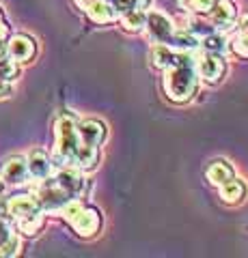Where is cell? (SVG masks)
<instances>
[{
  "instance_id": "1",
  "label": "cell",
  "mask_w": 248,
  "mask_h": 258,
  "mask_svg": "<svg viewBox=\"0 0 248 258\" xmlns=\"http://www.w3.org/2000/svg\"><path fill=\"white\" fill-rule=\"evenodd\" d=\"M162 88L166 99L173 103H188L194 99L196 88H199V76L194 64H173L164 69Z\"/></svg>"
},
{
  "instance_id": "2",
  "label": "cell",
  "mask_w": 248,
  "mask_h": 258,
  "mask_svg": "<svg viewBox=\"0 0 248 258\" xmlns=\"http://www.w3.org/2000/svg\"><path fill=\"white\" fill-rule=\"evenodd\" d=\"M54 153H52V164L54 166H71L76 151L80 149V136H78V118L69 112H63L54 123Z\"/></svg>"
},
{
  "instance_id": "3",
  "label": "cell",
  "mask_w": 248,
  "mask_h": 258,
  "mask_svg": "<svg viewBox=\"0 0 248 258\" xmlns=\"http://www.w3.org/2000/svg\"><path fill=\"white\" fill-rule=\"evenodd\" d=\"M35 200L41 211L45 213H59V209L71 200V196L61 187V185L54 181V179H41V185L37 187V194H35Z\"/></svg>"
},
{
  "instance_id": "4",
  "label": "cell",
  "mask_w": 248,
  "mask_h": 258,
  "mask_svg": "<svg viewBox=\"0 0 248 258\" xmlns=\"http://www.w3.org/2000/svg\"><path fill=\"white\" fill-rule=\"evenodd\" d=\"M196 76L199 80H203L205 84H220L222 78L227 76V60L225 56L220 54H210V52H203L201 56L196 58Z\"/></svg>"
},
{
  "instance_id": "5",
  "label": "cell",
  "mask_w": 248,
  "mask_h": 258,
  "mask_svg": "<svg viewBox=\"0 0 248 258\" xmlns=\"http://www.w3.org/2000/svg\"><path fill=\"white\" fill-rule=\"evenodd\" d=\"M145 30H147V37L154 43H166V45L173 47V39H175V32H177V26H175L173 20L166 18L164 13L147 9Z\"/></svg>"
},
{
  "instance_id": "6",
  "label": "cell",
  "mask_w": 248,
  "mask_h": 258,
  "mask_svg": "<svg viewBox=\"0 0 248 258\" xmlns=\"http://www.w3.org/2000/svg\"><path fill=\"white\" fill-rule=\"evenodd\" d=\"M78 136L84 147L100 149L108 138V129H106V123L100 118H84V120H78Z\"/></svg>"
},
{
  "instance_id": "7",
  "label": "cell",
  "mask_w": 248,
  "mask_h": 258,
  "mask_svg": "<svg viewBox=\"0 0 248 258\" xmlns=\"http://www.w3.org/2000/svg\"><path fill=\"white\" fill-rule=\"evenodd\" d=\"M69 224H71V228L76 230L78 237L91 239V237L97 235L100 228H102V213L95 207H82V211H80Z\"/></svg>"
},
{
  "instance_id": "8",
  "label": "cell",
  "mask_w": 248,
  "mask_h": 258,
  "mask_svg": "<svg viewBox=\"0 0 248 258\" xmlns=\"http://www.w3.org/2000/svg\"><path fill=\"white\" fill-rule=\"evenodd\" d=\"M54 181H57L71 198H80L86 191V187H89L82 170H78L76 166H63L57 172V176H54Z\"/></svg>"
},
{
  "instance_id": "9",
  "label": "cell",
  "mask_w": 248,
  "mask_h": 258,
  "mask_svg": "<svg viewBox=\"0 0 248 258\" xmlns=\"http://www.w3.org/2000/svg\"><path fill=\"white\" fill-rule=\"evenodd\" d=\"M7 54H9V58L15 60L18 64L30 62L37 54V43H35V39L28 37V35H15L7 41Z\"/></svg>"
},
{
  "instance_id": "10",
  "label": "cell",
  "mask_w": 248,
  "mask_h": 258,
  "mask_svg": "<svg viewBox=\"0 0 248 258\" xmlns=\"http://www.w3.org/2000/svg\"><path fill=\"white\" fill-rule=\"evenodd\" d=\"M237 18V5L231 0H216L214 9L210 11V20L212 26L216 30H227L233 26V22Z\"/></svg>"
},
{
  "instance_id": "11",
  "label": "cell",
  "mask_w": 248,
  "mask_h": 258,
  "mask_svg": "<svg viewBox=\"0 0 248 258\" xmlns=\"http://www.w3.org/2000/svg\"><path fill=\"white\" fill-rule=\"evenodd\" d=\"M28 176H30V172H28L26 157L15 155V157H9L5 161V166H3V179H5V183L22 185V183L28 181Z\"/></svg>"
},
{
  "instance_id": "12",
  "label": "cell",
  "mask_w": 248,
  "mask_h": 258,
  "mask_svg": "<svg viewBox=\"0 0 248 258\" xmlns=\"http://www.w3.org/2000/svg\"><path fill=\"white\" fill-rule=\"evenodd\" d=\"M39 209L35 196H28V194H20V196H13L9 203H7V213H9L13 220H22V217H28L33 213H39Z\"/></svg>"
},
{
  "instance_id": "13",
  "label": "cell",
  "mask_w": 248,
  "mask_h": 258,
  "mask_svg": "<svg viewBox=\"0 0 248 258\" xmlns=\"http://www.w3.org/2000/svg\"><path fill=\"white\" fill-rule=\"evenodd\" d=\"M218 194H220V200L225 205H233L235 207L239 203H244V198L248 194V187H246V183L242 179L233 176V179H229L222 185H218Z\"/></svg>"
},
{
  "instance_id": "14",
  "label": "cell",
  "mask_w": 248,
  "mask_h": 258,
  "mask_svg": "<svg viewBox=\"0 0 248 258\" xmlns=\"http://www.w3.org/2000/svg\"><path fill=\"white\" fill-rule=\"evenodd\" d=\"M26 164H28V172L33 179H47V176H52V159L45 155V153L41 149H35L30 151V155L26 157Z\"/></svg>"
},
{
  "instance_id": "15",
  "label": "cell",
  "mask_w": 248,
  "mask_h": 258,
  "mask_svg": "<svg viewBox=\"0 0 248 258\" xmlns=\"http://www.w3.org/2000/svg\"><path fill=\"white\" fill-rule=\"evenodd\" d=\"M86 15L91 18V22L95 24H113L119 20V11L113 3L108 0H93V3L86 7Z\"/></svg>"
},
{
  "instance_id": "16",
  "label": "cell",
  "mask_w": 248,
  "mask_h": 258,
  "mask_svg": "<svg viewBox=\"0 0 248 258\" xmlns=\"http://www.w3.org/2000/svg\"><path fill=\"white\" fill-rule=\"evenodd\" d=\"M205 176H207V181H210L214 187H218V185H222L225 181L233 179L235 170H233V166H231L229 161H225V159H214L212 164L207 166Z\"/></svg>"
},
{
  "instance_id": "17",
  "label": "cell",
  "mask_w": 248,
  "mask_h": 258,
  "mask_svg": "<svg viewBox=\"0 0 248 258\" xmlns=\"http://www.w3.org/2000/svg\"><path fill=\"white\" fill-rule=\"evenodd\" d=\"M97 164H100V149H93V147H84V144H80V149L76 151L71 166H76L78 170H82V172H91V170L97 168Z\"/></svg>"
},
{
  "instance_id": "18",
  "label": "cell",
  "mask_w": 248,
  "mask_h": 258,
  "mask_svg": "<svg viewBox=\"0 0 248 258\" xmlns=\"http://www.w3.org/2000/svg\"><path fill=\"white\" fill-rule=\"evenodd\" d=\"M119 22L125 32L130 35H138V32L145 30V22H147V11L145 9H132L119 15Z\"/></svg>"
},
{
  "instance_id": "19",
  "label": "cell",
  "mask_w": 248,
  "mask_h": 258,
  "mask_svg": "<svg viewBox=\"0 0 248 258\" xmlns=\"http://www.w3.org/2000/svg\"><path fill=\"white\" fill-rule=\"evenodd\" d=\"M199 47H201L203 52L225 56V52H227V47H229V45H227L225 35H220V32L216 30V32H207V35L203 37V41H199Z\"/></svg>"
},
{
  "instance_id": "20",
  "label": "cell",
  "mask_w": 248,
  "mask_h": 258,
  "mask_svg": "<svg viewBox=\"0 0 248 258\" xmlns=\"http://www.w3.org/2000/svg\"><path fill=\"white\" fill-rule=\"evenodd\" d=\"M15 222H18V228H20L22 235L33 237V235H37V232L41 230V226H43V211L33 213L28 217H22V220H15Z\"/></svg>"
},
{
  "instance_id": "21",
  "label": "cell",
  "mask_w": 248,
  "mask_h": 258,
  "mask_svg": "<svg viewBox=\"0 0 248 258\" xmlns=\"http://www.w3.org/2000/svg\"><path fill=\"white\" fill-rule=\"evenodd\" d=\"M177 3H179L181 9H186L194 15H210L216 0H177Z\"/></svg>"
},
{
  "instance_id": "22",
  "label": "cell",
  "mask_w": 248,
  "mask_h": 258,
  "mask_svg": "<svg viewBox=\"0 0 248 258\" xmlns=\"http://www.w3.org/2000/svg\"><path fill=\"white\" fill-rule=\"evenodd\" d=\"M20 249H22V241L18 235H13V232L5 241H0V256H7V258L18 256Z\"/></svg>"
},
{
  "instance_id": "23",
  "label": "cell",
  "mask_w": 248,
  "mask_h": 258,
  "mask_svg": "<svg viewBox=\"0 0 248 258\" xmlns=\"http://www.w3.org/2000/svg\"><path fill=\"white\" fill-rule=\"evenodd\" d=\"M20 78V64L11 60V58H5L0 60V80L5 82H13V80Z\"/></svg>"
},
{
  "instance_id": "24",
  "label": "cell",
  "mask_w": 248,
  "mask_h": 258,
  "mask_svg": "<svg viewBox=\"0 0 248 258\" xmlns=\"http://www.w3.org/2000/svg\"><path fill=\"white\" fill-rule=\"evenodd\" d=\"M149 5H151V0H117L115 3L119 15L125 13V11H132V9H145L147 11Z\"/></svg>"
},
{
  "instance_id": "25",
  "label": "cell",
  "mask_w": 248,
  "mask_h": 258,
  "mask_svg": "<svg viewBox=\"0 0 248 258\" xmlns=\"http://www.w3.org/2000/svg\"><path fill=\"white\" fill-rule=\"evenodd\" d=\"M231 50H233L237 56H244V58H248V28H244L233 39V43H231Z\"/></svg>"
},
{
  "instance_id": "26",
  "label": "cell",
  "mask_w": 248,
  "mask_h": 258,
  "mask_svg": "<svg viewBox=\"0 0 248 258\" xmlns=\"http://www.w3.org/2000/svg\"><path fill=\"white\" fill-rule=\"evenodd\" d=\"M9 235H11V224L7 222L3 215H0V241H5Z\"/></svg>"
},
{
  "instance_id": "27",
  "label": "cell",
  "mask_w": 248,
  "mask_h": 258,
  "mask_svg": "<svg viewBox=\"0 0 248 258\" xmlns=\"http://www.w3.org/2000/svg\"><path fill=\"white\" fill-rule=\"evenodd\" d=\"M11 93H13L11 82H5V80H0V99H5V97H9Z\"/></svg>"
},
{
  "instance_id": "28",
  "label": "cell",
  "mask_w": 248,
  "mask_h": 258,
  "mask_svg": "<svg viewBox=\"0 0 248 258\" xmlns=\"http://www.w3.org/2000/svg\"><path fill=\"white\" fill-rule=\"evenodd\" d=\"M9 58V54H7V41H0V60Z\"/></svg>"
},
{
  "instance_id": "29",
  "label": "cell",
  "mask_w": 248,
  "mask_h": 258,
  "mask_svg": "<svg viewBox=\"0 0 248 258\" xmlns=\"http://www.w3.org/2000/svg\"><path fill=\"white\" fill-rule=\"evenodd\" d=\"M74 3H76V5H78L82 11H86V7H89V5L93 3V0H74Z\"/></svg>"
},
{
  "instance_id": "30",
  "label": "cell",
  "mask_w": 248,
  "mask_h": 258,
  "mask_svg": "<svg viewBox=\"0 0 248 258\" xmlns=\"http://www.w3.org/2000/svg\"><path fill=\"white\" fill-rule=\"evenodd\" d=\"M5 189H7V183H5L3 176H0V196H3V194H5Z\"/></svg>"
}]
</instances>
